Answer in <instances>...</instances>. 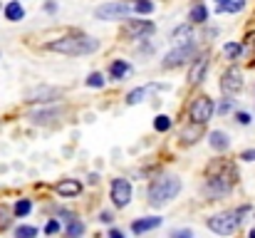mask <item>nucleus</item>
Segmentation results:
<instances>
[{
  "label": "nucleus",
  "instance_id": "obj_1",
  "mask_svg": "<svg viewBox=\"0 0 255 238\" xmlns=\"http://www.w3.org/2000/svg\"><path fill=\"white\" fill-rule=\"evenodd\" d=\"M97 47H99V42H97L94 37H62V40H55V42L47 45V50L62 52V55H72V57L89 55V52H94Z\"/></svg>",
  "mask_w": 255,
  "mask_h": 238
},
{
  "label": "nucleus",
  "instance_id": "obj_2",
  "mask_svg": "<svg viewBox=\"0 0 255 238\" xmlns=\"http://www.w3.org/2000/svg\"><path fill=\"white\" fill-rule=\"evenodd\" d=\"M178 191H181V179H176V176H161V179H156L151 184L149 199H151L154 206H161V204L171 201Z\"/></svg>",
  "mask_w": 255,
  "mask_h": 238
},
{
  "label": "nucleus",
  "instance_id": "obj_3",
  "mask_svg": "<svg viewBox=\"0 0 255 238\" xmlns=\"http://www.w3.org/2000/svg\"><path fill=\"white\" fill-rule=\"evenodd\" d=\"M241 224V214L238 211H223L213 219H208V229L213 234H221V236H231Z\"/></svg>",
  "mask_w": 255,
  "mask_h": 238
},
{
  "label": "nucleus",
  "instance_id": "obj_4",
  "mask_svg": "<svg viewBox=\"0 0 255 238\" xmlns=\"http://www.w3.org/2000/svg\"><path fill=\"white\" fill-rule=\"evenodd\" d=\"M211 117H213V102H211L208 97H198V99L191 104V119L198 122V124H206Z\"/></svg>",
  "mask_w": 255,
  "mask_h": 238
},
{
  "label": "nucleus",
  "instance_id": "obj_5",
  "mask_svg": "<svg viewBox=\"0 0 255 238\" xmlns=\"http://www.w3.org/2000/svg\"><path fill=\"white\" fill-rule=\"evenodd\" d=\"M129 10H131V7H129L127 2H107V5L97 7L94 15L102 17V20H117V17H124Z\"/></svg>",
  "mask_w": 255,
  "mask_h": 238
},
{
  "label": "nucleus",
  "instance_id": "obj_6",
  "mask_svg": "<svg viewBox=\"0 0 255 238\" xmlns=\"http://www.w3.org/2000/svg\"><path fill=\"white\" fill-rule=\"evenodd\" d=\"M122 32H124V37L136 40V37H141V35H151V32H154V25H151L149 20H129Z\"/></svg>",
  "mask_w": 255,
  "mask_h": 238
},
{
  "label": "nucleus",
  "instance_id": "obj_7",
  "mask_svg": "<svg viewBox=\"0 0 255 238\" xmlns=\"http://www.w3.org/2000/svg\"><path fill=\"white\" fill-rule=\"evenodd\" d=\"M129 199H131V184H129L127 179H117V181L112 184V201H114L117 206H127Z\"/></svg>",
  "mask_w": 255,
  "mask_h": 238
},
{
  "label": "nucleus",
  "instance_id": "obj_8",
  "mask_svg": "<svg viewBox=\"0 0 255 238\" xmlns=\"http://www.w3.org/2000/svg\"><path fill=\"white\" fill-rule=\"evenodd\" d=\"M241 87H243L241 70L231 67V70L223 75V79H221V89H223V92H228V94H236V92H241Z\"/></svg>",
  "mask_w": 255,
  "mask_h": 238
},
{
  "label": "nucleus",
  "instance_id": "obj_9",
  "mask_svg": "<svg viewBox=\"0 0 255 238\" xmlns=\"http://www.w3.org/2000/svg\"><path fill=\"white\" fill-rule=\"evenodd\" d=\"M193 52V45L188 42V45H183V47H178V50H173L166 55V60H164V67H176V65H181L188 55Z\"/></svg>",
  "mask_w": 255,
  "mask_h": 238
},
{
  "label": "nucleus",
  "instance_id": "obj_10",
  "mask_svg": "<svg viewBox=\"0 0 255 238\" xmlns=\"http://www.w3.org/2000/svg\"><path fill=\"white\" fill-rule=\"evenodd\" d=\"M206 67H208V57L203 55V57H198V60L193 62V67H191V72H188V82H191V84H198L201 77H203V72H206Z\"/></svg>",
  "mask_w": 255,
  "mask_h": 238
},
{
  "label": "nucleus",
  "instance_id": "obj_11",
  "mask_svg": "<svg viewBox=\"0 0 255 238\" xmlns=\"http://www.w3.org/2000/svg\"><path fill=\"white\" fill-rule=\"evenodd\" d=\"M156 226H161V219H159V216H151V219L134 221L131 231H134V234H146V231H151V229H156Z\"/></svg>",
  "mask_w": 255,
  "mask_h": 238
},
{
  "label": "nucleus",
  "instance_id": "obj_12",
  "mask_svg": "<svg viewBox=\"0 0 255 238\" xmlns=\"http://www.w3.org/2000/svg\"><path fill=\"white\" fill-rule=\"evenodd\" d=\"M80 191H82V184L75 181V179H70V181H60V184H57V194H62V196H77Z\"/></svg>",
  "mask_w": 255,
  "mask_h": 238
},
{
  "label": "nucleus",
  "instance_id": "obj_13",
  "mask_svg": "<svg viewBox=\"0 0 255 238\" xmlns=\"http://www.w3.org/2000/svg\"><path fill=\"white\" fill-rule=\"evenodd\" d=\"M246 5V0H216L218 12H238Z\"/></svg>",
  "mask_w": 255,
  "mask_h": 238
},
{
  "label": "nucleus",
  "instance_id": "obj_14",
  "mask_svg": "<svg viewBox=\"0 0 255 238\" xmlns=\"http://www.w3.org/2000/svg\"><path fill=\"white\" fill-rule=\"evenodd\" d=\"M22 15H25V10H22V5H20V2H10V5L5 7V17H7V20H12V22L22 20Z\"/></svg>",
  "mask_w": 255,
  "mask_h": 238
},
{
  "label": "nucleus",
  "instance_id": "obj_15",
  "mask_svg": "<svg viewBox=\"0 0 255 238\" xmlns=\"http://www.w3.org/2000/svg\"><path fill=\"white\" fill-rule=\"evenodd\" d=\"M211 147H213V149H226V147H228V137H226L223 132H213V134H211Z\"/></svg>",
  "mask_w": 255,
  "mask_h": 238
},
{
  "label": "nucleus",
  "instance_id": "obj_16",
  "mask_svg": "<svg viewBox=\"0 0 255 238\" xmlns=\"http://www.w3.org/2000/svg\"><path fill=\"white\" fill-rule=\"evenodd\" d=\"M208 17V10L203 5H193L191 7V22H203Z\"/></svg>",
  "mask_w": 255,
  "mask_h": 238
},
{
  "label": "nucleus",
  "instance_id": "obj_17",
  "mask_svg": "<svg viewBox=\"0 0 255 238\" xmlns=\"http://www.w3.org/2000/svg\"><path fill=\"white\" fill-rule=\"evenodd\" d=\"M127 72H129V65H127V62H122V60H119V62H114V65H112V77L114 79H122Z\"/></svg>",
  "mask_w": 255,
  "mask_h": 238
},
{
  "label": "nucleus",
  "instance_id": "obj_18",
  "mask_svg": "<svg viewBox=\"0 0 255 238\" xmlns=\"http://www.w3.org/2000/svg\"><path fill=\"white\" fill-rule=\"evenodd\" d=\"M201 127L203 124H198V122H193V127H188V129H183V137H186V142L191 144L196 137H198V132H201Z\"/></svg>",
  "mask_w": 255,
  "mask_h": 238
},
{
  "label": "nucleus",
  "instance_id": "obj_19",
  "mask_svg": "<svg viewBox=\"0 0 255 238\" xmlns=\"http://www.w3.org/2000/svg\"><path fill=\"white\" fill-rule=\"evenodd\" d=\"M35 236H37V229H32V226H20L15 231V238H35Z\"/></svg>",
  "mask_w": 255,
  "mask_h": 238
},
{
  "label": "nucleus",
  "instance_id": "obj_20",
  "mask_svg": "<svg viewBox=\"0 0 255 238\" xmlns=\"http://www.w3.org/2000/svg\"><path fill=\"white\" fill-rule=\"evenodd\" d=\"M134 10H136L139 15H149V12L154 10V2H149V0H139V2L134 5Z\"/></svg>",
  "mask_w": 255,
  "mask_h": 238
},
{
  "label": "nucleus",
  "instance_id": "obj_21",
  "mask_svg": "<svg viewBox=\"0 0 255 238\" xmlns=\"http://www.w3.org/2000/svg\"><path fill=\"white\" fill-rule=\"evenodd\" d=\"M30 209H32V206H30V201H27V199H22V201H17V204H15V214H17V216H27V214H30Z\"/></svg>",
  "mask_w": 255,
  "mask_h": 238
},
{
  "label": "nucleus",
  "instance_id": "obj_22",
  "mask_svg": "<svg viewBox=\"0 0 255 238\" xmlns=\"http://www.w3.org/2000/svg\"><path fill=\"white\" fill-rule=\"evenodd\" d=\"M10 226V211L5 206H0V231H5Z\"/></svg>",
  "mask_w": 255,
  "mask_h": 238
},
{
  "label": "nucleus",
  "instance_id": "obj_23",
  "mask_svg": "<svg viewBox=\"0 0 255 238\" xmlns=\"http://www.w3.org/2000/svg\"><path fill=\"white\" fill-rule=\"evenodd\" d=\"M80 234H82V224H80V221H72V224H70V229H67V236L77 238Z\"/></svg>",
  "mask_w": 255,
  "mask_h": 238
},
{
  "label": "nucleus",
  "instance_id": "obj_24",
  "mask_svg": "<svg viewBox=\"0 0 255 238\" xmlns=\"http://www.w3.org/2000/svg\"><path fill=\"white\" fill-rule=\"evenodd\" d=\"M241 50H243V47H241L238 42H231V45H226V55H228V57H238V55H241Z\"/></svg>",
  "mask_w": 255,
  "mask_h": 238
},
{
  "label": "nucleus",
  "instance_id": "obj_25",
  "mask_svg": "<svg viewBox=\"0 0 255 238\" xmlns=\"http://www.w3.org/2000/svg\"><path fill=\"white\" fill-rule=\"evenodd\" d=\"M87 84H89V87H102V84H104V77H102L99 72H92L89 79H87Z\"/></svg>",
  "mask_w": 255,
  "mask_h": 238
},
{
  "label": "nucleus",
  "instance_id": "obj_26",
  "mask_svg": "<svg viewBox=\"0 0 255 238\" xmlns=\"http://www.w3.org/2000/svg\"><path fill=\"white\" fill-rule=\"evenodd\" d=\"M154 127L159 129V132H166L171 127V122H169V117H156V122H154Z\"/></svg>",
  "mask_w": 255,
  "mask_h": 238
},
{
  "label": "nucleus",
  "instance_id": "obj_27",
  "mask_svg": "<svg viewBox=\"0 0 255 238\" xmlns=\"http://www.w3.org/2000/svg\"><path fill=\"white\" fill-rule=\"evenodd\" d=\"M144 94H146L144 89H134V92L129 94V99H127V102H129V104H136V102H141V99H144Z\"/></svg>",
  "mask_w": 255,
  "mask_h": 238
},
{
  "label": "nucleus",
  "instance_id": "obj_28",
  "mask_svg": "<svg viewBox=\"0 0 255 238\" xmlns=\"http://www.w3.org/2000/svg\"><path fill=\"white\" fill-rule=\"evenodd\" d=\"M171 238H193V234H191L188 229H183V231H173Z\"/></svg>",
  "mask_w": 255,
  "mask_h": 238
},
{
  "label": "nucleus",
  "instance_id": "obj_29",
  "mask_svg": "<svg viewBox=\"0 0 255 238\" xmlns=\"http://www.w3.org/2000/svg\"><path fill=\"white\" fill-rule=\"evenodd\" d=\"M45 231H47V236H52V234H57V231H60V224H57V221H50Z\"/></svg>",
  "mask_w": 255,
  "mask_h": 238
},
{
  "label": "nucleus",
  "instance_id": "obj_30",
  "mask_svg": "<svg viewBox=\"0 0 255 238\" xmlns=\"http://www.w3.org/2000/svg\"><path fill=\"white\" fill-rule=\"evenodd\" d=\"M109 238H124V234L117 231V229H112V231H109Z\"/></svg>",
  "mask_w": 255,
  "mask_h": 238
},
{
  "label": "nucleus",
  "instance_id": "obj_31",
  "mask_svg": "<svg viewBox=\"0 0 255 238\" xmlns=\"http://www.w3.org/2000/svg\"><path fill=\"white\" fill-rule=\"evenodd\" d=\"M238 122H241V124H248L251 117H248V114H238Z\"/></svg>",
  "mask_w": 255,
  "mask_h": 238
},
{
  "label": "nucleus",
  "instance_id": "obj_32",
  "mask_svg": "<svg viewBox=\"0 0 255 238\" xmlns=\"http://www.w3.org/2000/svg\"><path fill=\"white\" fill-rule=\"evenodd\" d=\"M99 221H104V224H109V221H112V214H107V211H104V214L99 216Z\"/></svg>",
  "mask_w": 255,
  "mask_h": 238
},
{
  "label": "nucleus",
  "instance_id": "obj_33",
  "mask_svg": "<svg viewBox=\"0 0 255 238\" xmlns=\"http://www.w3.org/2000/svg\"><path fill=\"white\" fill-rule=\"evenodd\" d=\"M248 238H255V229H253V231H251V236H248Z\"/></svg>",
  "mask_w": 255,
  "mask_h": 238
}]
</instances>
